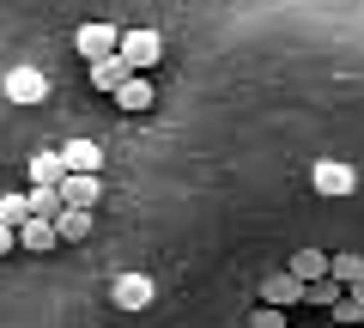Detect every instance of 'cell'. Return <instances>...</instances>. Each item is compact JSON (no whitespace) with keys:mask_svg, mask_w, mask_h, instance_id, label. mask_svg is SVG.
<instances>
[{"mask_svg":"<svg viewBox=\"0 0 364 328\" xmlns=\"http://www.w3.org/2000/svg\"><path fill=\"white\" fill-rule=\"evenodd\" d=\"M310 189H316V195H328V201H340V195L358 189V171L340 164V158H316V164H310Z\"/></svg>","mask_w":364,"mask_h":328,"instance_id":"cell-1","label":"cell"},{"mask_svg":"<svg viewBox=\"0 0 364 328\" xmlns=\"http://www.w3.org/2000/svg\"><path fill=\"white\" fill-rule=\"evenodd\" d=\"M55 195H61V207H97L104 201V176H85V171H61V183H55Z\"/></svg>","mask_w":364,"mask_h":328,"instance_id":"cell-2","label":"cell"},{"mask_svg":"<svg viewBox=\"0 0 364 328\" xmlns=\"http://www.w3.org/2000/svg\"><path fill=\"white\" fill-rule=\"evenodd\" d=\"M116 55L134 67V73H140V67H158V55H164V37H158V31H122Z\"/></svg>","mask_w":364,"mask_h":328,"instance_id":"cell-3","label":"cell"},{"mask_svg":"<svg viewBox=\"0 0 364 328\" xmlns=\"http://www.w3.org/2000/svg\"><path fill=\"white\" fill-rule=\"evenodd\" d=\"M152 298H158V286L146 274H116L109 280V304H116V310H146Z\"/></svg>","mask_w":364,"mask_h":328,"instance_id":"cell-4","label":"cell"},{"mask_svg":"<svg viewBox=\"0 0 364 328\" xmlns=\"http://www.w3.org/2000/svg\"><path fill=\"white\" fill-rule=\"evenodd\" d=\"M0 85H6L13 104H43V97H49V73H43V67H13Z\"/></svg>","mask_w":364,"mask_h":328,"instance_id":"cell-5","label":"cell"},{"mask_svg":"<svg viewBox=\"0 0 364 328\" xmlns=\"http://www.w3.org/2000/svg\"><path fill=\"white\" fill-rule=\"evenodd\" d=\"M79 55L85 61H104V55H116V43H122V31L109 25V18H91V25H79Z\"/></svg>","mask_w":364,"mask_h":328,"instance_id":"cell-6","label":"cell"},{"mask_svg":"<svg viewBox=\"0 0 364 328\" xmlns=\"http://www.w3.org/2000/svg\"><path fill=\"white\" fill-rule=\"evenodd\" d=\"M109 97H116V110H128V116H140V110L158 104V92H152V79H146V73H128Z\"/></svg>","mask_w":364,"mask_h":328,"instance_id":"cell-7","label":"cell"},{"mask_svg":"<svg viewBox=\"0 0 364 328\" xmlns=\"http://www.w3.org/2000/svg\"><path fill=\"white\" fill-rule=\"evenodd\" d=\"M55 152H61V171H85V176L104 171V146L97 140H67V146H55Z\"/></svg>","mask_w":364,"mask_h":328,"instance_id":"cell-8","label":"cell"},{"mask_svg":"<svg viewBox=\"0 0 364 328\" xmlns=\"http://www.w3.org/2000/svg\"><path fill=\"white\" fill-rule=\"evenodd\" d=\"M261 304H279V310L304 304V280H291L286 268H279V274H267V280H261Z\"/></svg>","mask_w":364,"mask_h":328,"instance_id":"cell-9","label":"cell"},{"mask_svg":"<svg viewBox=\"0 0 364 328\" xmlns=\"http://www.w3.org/2000/svg\"><path fill=\"white\" fill-rule=\"evenodd\" d=\"M49 225H55V243H79V237H91V213L85 207H61Z\"/></svg>","mask_w":364,"mask_h":328,"instance_id":"cell-10","label":"cell"},{"mask_svg":"<svg viewBox=\"0 0 364 328\" xmlns=\"http://www.w3.org/2000/svg\"><path fill=\"white\" fill-rule=\"evenodd\" d=\"M18 250H31V255H43V250H55V225L49 219H25V225H18Z\"/></svg>","mask_w":364,"mask_h":328,"instance_id":"cell-11","label":"cell"},{"mask_svg":"<svg viewBox=\"0 0 364 328\" xmlns=\"http://www.w3.org/2000/svg\"><path fill=\"white\" fill-rule=\"evenodd\" d=\"M128 73H134V67L122 61V55H104V61H91V85H97V92H116Z\"/></svg>","mask_w":364,"mask_h":328,"instance_id":"cell-12","label":"cell"},{"mask_svg":"<svg viewBox=\"0 0 364 328\" xmlns=\"http://www.w3.org/2000/svg\"><path fill=\"white\" fill-rule=\"evenodd\" d=\"M286 274L310 286V280H322V274H328V255H322V250H298V255L286 262Z\"/></svg>","mask_w":364,"mask_h":328,"instance_id":"cell-13","label":"cell"},{"mask_svg":"<svg viewBox=\"0 0 364 328\" xmlns=\"http://www.w3.org/2000/svg\"><path fill=\"white\" fill-rule=\"evenodd\" d=\"M61 183V152H37L31 158V189H55Z\"/></svg>","mask_w":364,"mask_h":328,"instance_id":"cell-14","label":"cell"},{"mask_svg":"<svg viewBox=\"0 0 364 328\" xmlns=\"http://www.w3.org/2000/svg\"><path fill=\"white\" fill-rule=\"evenodd\" d=\"M364 274V255L346 250V255H328V280H340V286H352V280Z\"/></svg>","mask_w":364,"mask_h":328,"instance_id":"cell-15","label":"cell"},{"mask_svg":"<svg viewBox=\"0 0 364 328\" xmlns=\"http://www.w3.org/2000/svg\"><path fill=\"white\" fill-rule=\"evenodd\" d=\"M25 207H31V219H55V213H61V195H55V189H31Z\"/></svg>","mask_w":364,"mask_h":328,"instance_id":"cell-16","label":"cell"},{"mask_svg":"<svg viewBox=\"0 0 364 328\" xmlns=\"http://www.w3.org/2000/svg\"><path fill=\"white\" fill-rule=\"evenodd\" d=\"M25 219H31L25 195H0V225H13V231H18V225H25Z\"/></svg>","mask_w":364,"mask_h":328,"instance_id":"cell-17","label":"cell"},{"mask_svg":"<svg viewBox=\"0 0 364 328\" xmlns=\"http://www.w3.org/2000/svg\"><path fill=\"white\" fill-rule=\"evenodd\" d=\"M249 328H286V310L279 304H255L249 310Z\"/></svg>","mask_w":364,"mask_h":328,"instance_id":"cell-18","label":"cell"},{"mask_svg":"<svg viewBox=\"0 0 364 328\" xmlns=\"http://www.w3.org/2000/svg\"><path fill=\"white\" fill-rule=\"evenodd\" d=\"M358 316H364V310L346 298V292H340V304H334V322H358Z\"/></svg>","mask_w":364,"mask_h":328,"instance_id":"cell-19","label":"cell"},{"mask_svg":"<svg viewBox=\"0 0 364 328\" xmlns=\"http://www.w3.org/2000/svg\"><path fill=\"white\" fill-rule=\"evenodd\" d=\"M18 250V237H13V225H0V255H13Z\"/></svg>","mask_w":364,"mask_h":328,"instance_id":"cell-20","label":"cell"},{"mask_svg":"<svg viewBox=\"0 0 364 328\" xmlns=\"http://www.w3.org/2000/svg\"><path fill=\"white\" fill-rule=\"evenodd\" d=\"M346 298H352V304H358V310H364V274H358V280H352V286H346Z\"/></svg>","mask_w":364,"mask_h":328,"instance_id":"cell-21","label":"cell"}]
</instances>
